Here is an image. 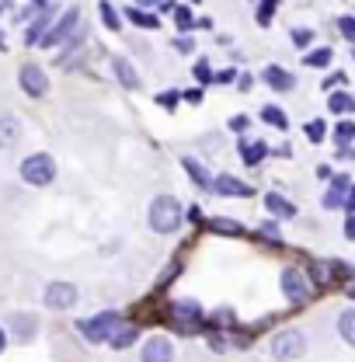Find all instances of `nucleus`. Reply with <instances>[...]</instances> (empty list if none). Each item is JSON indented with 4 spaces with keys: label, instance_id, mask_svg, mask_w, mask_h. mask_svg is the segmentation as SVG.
<instances>
[{
    "label": "nucleus",
    "instance_id": "1",
    "mask_svg": "<svg viewBox=\"0 0 355 362\" xmlns=\"http://www.w3.org/2000/svg\"><path fill=\"white\" fill-rule=\"evenodd\" d=\"M181 202H178L175 195H157L153 202H150V230L153 233H175L178 226H181Z\"/></svg>",
    "mask_w": 355,
    "mask_h": 362
},
{
    "label": "nucleus",
    "instance_id": "2",
    "mask_svg": "<svg viewBox=\"0 0 355 362\" xmlns=\"http://www.w3.org/2000/svg\"><path fill=\"white\" fill-rule=\"evenodd\" d=\"M119 324H122L119 310H101V314L88 317V320H77V331H81L88 341L101 345V341H108V338H112V331H115Z\"/></svg>",
    "mask_w": 355,
    "mask_h": 362
},
{
    "label": "nucleus",
    "instance_id": "3",
    "mask_svg": "<svg viewBox=\"0 0 355 362\" xmlns=\"http://www.w3.org/2000/svg\"><path fill=\"white\" fill-rule=\"evenodd\" d=\"M21 178L28 181V185H35V188L52 185V178H56L52 157H49V153H32V157H25V160H21Z\"/></svg>",
    "mask_w": 355,
    "mask_h": 362
},
{
    "label": "nucleus",
    "instance_id": "4",
    "mask_svg": "<svg viewBox=\"0 0 355 362\" xmlns=\"http://www.w3.org/2000/svg\"><path fill=\"white\" fill-rule=\"evenodd\" d=\"M307 352V338H303V331H279L275 338H272V356L279 362H293L300 359Z\"/></svg>",
    "mask_w": 355,
    "mask_h": 362
},
{
    "label": "nucleus",
    "instance_id": "5",
    "mask_svg": "<svg viewBox=\"0 0 355 362\" xmlns=\"http://www.w3.org/2000/svg\"><path fill=\"white\" fill-rule=\"evenodd\" d=\"M77 300H81V293H77V286L74 282H63V279H56V282H49L42 293V303L49 310H74L77 307Z\"/></svg>",
    "mask_w": 355,
    "mask_h": 362
},
{
    "label": "nucleus",
    "instance_id": "6",
    "mask_svg": "<svg viewBox=\"0 0 355 362\" xmlns=\"http://www.w3.org/2000/svg\"><path fill=\"white\" fill-rule=\"evenodd\" d=\"M282 293H286V300H289V303H296V307H300V303H307V300H310V293H313L310 279H307L300 269H286L282 272Z\"/></svg>",
    "mask_w": 355,
    "mask_h": 362
},
{
    "label": "nucleus",
    "instance_id": "7",
    "mask_svg": "<svg viewBox=\"0 0 355 362\" xmlns=\"http://www.w3.org/2000/svg\"><path fill=\"white\" fill-rule=\"evenodd\" d=\"M139 362H175V345H171V338H164V334L146 338L143 349H139Z\"/></svg>",
    "mask_w": 355,
    "mask_h": 362
},
{
    "label": "nucleus",
    "instance_id": "8",
    "mask_svg": "<svg viewBox=\"0 0 355 362\" xmlns=\"http://www.w3.org/2000/svg\"><path fill=\"white\" fill-rule=\"evenodd\" d=\"M77 25H81V11H66L63 18H59V25H52L49 32L42 35V45H59L66 42L74 32H77Z\"/></svg>",
    "mask_w": 355,
    "mask_h": 362
},
{
    "label": "nucleus",
    "instance_id": "9",
    "mask_svg": "<svg viewBox=\"0 0 355 362\" xmlns=\"http://www.w3.org/2000/svg\"><path fill=\"white\" fill-rule=\"evenodd\" d=\"M18 84L25 88V94H32V98H42L45 88H49V81H45V70H42V66H35V63L21 66V74H18Z\"/></svg>",
    "mask_w": 355,
    "mask_h": 362
},
{
    "label": "nucleus",
    "instance_id": "10",
    "mask_svg": "<svg viewBox=\"0 0 355 362\" xmlns=\"http://www.w3.org/2000/svg\"><path fill=\"white\" fill-rule=\"evenodd\" d=\"M7 327H11V334H14L18 341H32V338L39 334V320L32 314H14L7 320Z\"/></svg>",
    "mask_w": 355,
    "mask_h": 362
},
{
    "label": "nucleus",
    "instance_id": "11",
    "mask_svg": "<svg viewBox=\"0 0 355 362\" xmlns=\"http://www.w3.org/2000/svg\"><path fill=\"white\" fill-rule=\"evenodd\" d=\"M213 188H216L220 195H230V199H248V195H251V185H248V181H237L233 175L213 178Z\"/></svg>",
    "mask_w": 355,
    "mask_h": 362
},
{
    "label": "nucleus",
    "instance_id": "12",
    "mask_svg": "<svg viewBox=\"0 0 355 362\" xmlns=\"http://www.w3.org/2000/svg\"><path fill=\"white\" fill-rule=\"evenodd\" d=\"M171 317L188 327V324L202 320V307H199V300H178V303H171Z\"/></svg>",
    "mask_w": 355,
    "mask_h": 362
},
{
    "label": "nucleus",
    "instance_id": "13",
    "mask_svg": "<svg viewBox=\"0 0 355 362\" xmlns=\"http://www.w3.org/2000/svg\"><path fill=\"white\" fill-rule=\"evenodd\" d=\"M136 338H139V327H136V324H126V320H122V324H119V327L112 331L108 345L122 352V349H129V345H136Z\"/></svg>",
    "mask_w": 355,
    "mask_h": 362
},
{
    "label": "nucleus",
    "instance_id": "14",
    "mask_svg": "<svg viewBox=\"0 0 355 362\" xmlns=\"http://www.w3.org/2000/svg\"><path fill=\"white\" fill-rule=\"evenodd\" d=\"M349 192H352V181L345 178V175H338V178H334V185H331V192L324 195V206H327V209L345 206V195H349Z\"/></svg>",
    "mask_w": 355,
    "mask_h": 362
},
{
    "label": "nucleus",
    "instance_id": "15",
    "mask_svg": "<svg viewBox=\"0 0 355 362\" xmlns=\"http://www.w3.org/2000/svg\"><path fill=\"white\" fill-rule=\"evenodd\" d=\"M265 206L272 209V216H279V220H293V216H296V206H293L289 199L275 195V192H268L265 195Z\"/></svg>",
    "mask_w": 355,
    "mask_h": 362
},
{
    "label": "nucleus",
    "instance_id": "16",
    "mask_svg": "<svg viewBox=\"0 0 355 362\" xmlns=\"http://www.w3.org/2000/svg\"><path fill=\"white\" fill-rule=\"evenodd\" d=\"M18 136H21L18 119H14V115H0V146H4V150H11V146L18 143Z\"/></svg>",
    "mask_w": 355,
    "mask_h": 362
},
{
    "label": "nucleus",
    "instance_id": "17",
    "mask_svg": "<svg viewBox=\"0 0 355 362\" xmlns=\"http://www.w3.org/2000/svg\"><path fill=\"white\" fill-rule=\"evenodd\" d=\"M262 77H265V84H268V88H275V90H289L293 84H296V81H293V74H286L282 66H268V70L262 74Z\"/></svg>",
    "mask_w": 355,
    "mask_h": 362
},
{
    "label": "nucleus",
    "instance_id": "18",
    "mask_svg": "<svg viewBox=\"0 0 355 362\" xmlns=\"http://www.w3.org/2000/svg\"><path fill=\"white\" fill-rule=\"evenodd\" d=\"M181 164H185V171L192 175V181H195V185H202V188H209V185H213V178H209V171H206V168H202L199 160H192V157H185Z\"/></svg>",
    "mask_w": 355,
    "mask_h": 362
},
{
    "label": "nucleus",
    "instance_id": "19",
    "mask_svg": "<svg viewBox=\"0 0 355 362\" xmlns=\"http://www.w3.org/2000/svg\"><path fill=\"white\" fill-rule=\"evenodd\" d=\"M265 153H268L265 143H240V160L244 164H262Z\"/></svg>",
    "mask_w": 355,
    "mask_h": 362
},
{
    "label": "nucleus",
    "instance_id": "20",
    "mask_svg": "<svg viewBox=\"0 0 355 362\" xmlns=\"http://www.w3.org/2000/svg\"><path fill=\"white\" fill-rule=\"evenodd\" d=\"M115 74H119V81H122L126 88H139V77L133 74V63H129V59L119 56V59H115Z\"/></svg>",
    "mask_w": 355,
    "mask_h": 362
},
{
    "label": "nucleus",
    "instance_id": "21",
    "mask_svg": "<svg viewBox=\"0 0 355 362\" xmlns=\"http://www.w3.org/2000/svg\"><path fill=\"white\" fill-rule=\"evenodd\" d=\"M327 105H331V112H338V115H349V112H355V98H349L345 90L331 94V98H327Z\"/></svg>",
    "mask_w": 355,
    "mask_h": 362
},
{
    "label": "nucleus",
    "instance_id": "22",
    "mask_svg": "<svg viewBox=\"0 0 355 362\" xmlns=\"http://www.w3.org/2000/svg\"><path fill=\"white\" fill-rule=\"evenodd\" d=\"M338 334L355 349V310H345V314L338 317Z\"/></svg>",
    "mask_w": 355,
    "mask_h": 362
},
{
    "label": "nucleus",
    "instance_id": "23",
    "mask_svg": "<svg viewBox=\"0 0 355 362\" xmlns=\"http://www.w3.org/2000/svg\"><path fill=\"white\" fill-rule=\"evenodd\" d=\"M209 226H213L216 233H226V237H240V233H244V226L237 223V220H226V216H216Z\"/></svg>",
    "mask_w": 355,
    "mask_h": 362
},
{
    "label": "nucleus",
    "instance_id": "24",
    "mask_svg": "<svg viewBox=\"0 0 355 362\" xmlns=\"http://www.w3.org/2000/svg\"><path fill=\"white\" fill-rule=\"evenodd\" d=\"M262 119H265L268 126H275V129H286V126H289V122H286V112H282V108H275V105L262 108Z\"/></svg>",
    "mask_w": 355,
    "mask_h": 362
},
{
    "label": "nucleus",
    "instance_id": "25",
    "mask_svg": "<svg viewBox=\"0 0 355 362\" xmlns=\"http://www.w3.org/2000/svg\"><path fill=\"white\" fill-rule=\"evenodd\" d=\"M126 18H129L133 25H139V28H157V18H153V14H146V11L129 7V11H126Z\"/></svg>",
    "mask_w": 355,
    "mask_h": 362
},
{
    "label": "nucleus",
    "instance_id": "26",
    "mask_svg": "<svg viewBox=\"0 0 355 362\" xmlns=\"http://www.w3.org/2000/svg\"><path fill=\"white\" fill-rule=\"evenodd\" d=\"M98 7H101V21H105V25H108V28H112V32H115V28H119V25H122V21H119V11H115V7H112V4H108V0H101V4H98Z\"/></svg>",
    "mask_w": 355,
    "mask_h": 362
},
{
    "label": "nucleus",
    "instance_id": "27",
    "mask_svg": "<svg viewBox=\"0 0 355 362\" xmlns=\"http://www.w3.org/2000/svg\"><path fill=\"white\" fill-rule=\"evenodd\" d=\"M307 66H327L331 63V49H317V52H307V59H303Z\"/></svg>",
    "mask_w": 355,
    "mask_h": 362
},
{
    "label": "nucleus",
    "instance_id": "28",
    "mask_svg": "<svg viewBox=\"0 0 355 362\" xmlns=\"http://www.w3.org/2000/svg\"><path fill=\"white\" fill-rule=\"evenodd\" d=\"M307 136H310L313 143H320V139H324V122H320V119L307 122Z\"/></svg>",
    "mask_w": 355,
    "mask_h": 362
},
{
    "label": "nucleus",
    "instance_id": "29",
    "mask_svg": "<svg viewBox=\"0 0 355 362\" xmlns=\"http://www.w3.org/2000/svg\"><path fill=\"white\" fill-rule=\"evenodd\" d=\"M334 136H338V143H349L355 136V122H342V126L334 129Z\"/></svg>",
    "mask_w": 355,
    "mask_h": 362
},
{
    "label": "nucleus",
    "instance_id": "30",
    "mask_svg": "<svg viewBox=\"0 0 355 362\" xmlns=\"http://www.w3.org/2000/svg\"><path fill=\"white\" fill-rule=\"evenodd\" d=\"M338 28H342V35H345V39H352L355 42V18H342V21H338Z\"/></svg>",
    "mask_w": 355,
    "mask_h": 362
},
{
    "label": "nucleus",
    "instance_id": "31",
    "mask_svg": "<svg viewBox=\"0 0 355 362\" xmlns=\"http://www.w3.org/2000/svg\"><path fill=\"white\" fill-rule=\"evenodd\" d=\"M272 11H275V0H265V4H262V11H258V21H262V25L272 21Z\"/></svg>",
    "mask_w": 355,
    "mask_h": 362
},
{
    "label": "nucleus",
    "instance_id": "32",
    "mask_svg": "<svg viewBox=\"0 0 355 362\" xmlns=\"http://www.w3.org/2000/svg\"><path fill=\"white\" fill-rule=\"evenodd\" d=\"M178 28H192V11H188V7L178 11Z\"/></svg>",
    "mask_w": 355,
    "mask_h": 362
},
{
    "label": "nucleus",
    "instance_id": "33",
    "mask_svg": "<svg viewBox=\"0 0 355 362\" xmlns=\"http://www.w3.org/2000/svg\"><path fill=\"white\" fill-rule=\"evenodd\" d=\"M248 126H251V122H248L244 115H233V119H230V129H233V133H244Z\"/></svg>",
    "mask_w": 355,
    "mask_h": 362
},
{
    "label": "nucleus",
    "instance_id": "34",
    "mask_svg": "<svg viewBox=\"0 0 355 362\" xmlns=\"http://www.w3.org/2000/svg\"><path fill=\"white\" fill-rule=\"evenodd\" d=\"M293 39H296V45H307L313 39V32H307V28H296V32H293Z\"/></svg>",
    "mask_w": 355,
    "mask_h": 362
},
{
    "label": "nucleus",
    "instance_id": "35",
    "mask_svg": "<svg viewBox=\"0 0 355 362\" xmlns=\"http://www.w3.org/2000/svg\"><path fill=\"white\" fill-rule=\"evenodd\" d=\"M157 101L171 108V105H175V101H178V90H164V94H157Z\"/></svg>",
    "mask_w": 355,
    "mask_h": 362
},
{
    "label": "nucleus",
    "instance_id": "36",
    "mask_svg": "<svg viewBox=\"0 0 355 362\" xmlns=\"http://www.w3.org/2000/svg\"><path fill=\"white\" fill-rule=\"evenodd\" d=\"M262 233H265L268 240H279V226L275 223H262Z\"/></svg>",
    "mask_w": 355,
    "mask_h": 362
},
{
    "label": "nucleus",
    "instance_id": "37",
    "mask_svg": "<svg viewBox=\"0 0 355 362\" xmlns=\"http://www.w3.org/2000/svg\"><path fill=\"white\" fill-rule=\"evenodd\" d=\"M195 77H199V81H209V77H213V74H209V63H199V66H195Z\"/></svg>",
    "mask_w": 355,
    "mask_h": 362
},
{
    "label": "nucleus",
    "instance_id": "38",
    "mask_svg": "<svg viewBox=\"0 0 355 362\" xmlns=\"http://www.w3.org/2000/svg\"><path fill=\"white\" fill-rule=\"evenodd\" d=\"M209 345H213V352H226V341H223V334H213V338H209Z\"/></svg>",
    "mask_w": 355,
    "mask_h": 362
},
{
    "label": "nucleus",
    "instance_id": "39",
    "mask_svg": "<svg viewBox=\"0 0 355 362\" xmlns=\"http://www.w3.org/2000/svg\"><path fill=\"white\" fill-rule=\"evenodd\" d=\"M185 101H192V105H199V101H202V90H188V94H185Z\"/></svg>",
    "mask_w": 355,
    "mask_h": 362
},
{
    "label": "nucleus",
    "instance_id": "40",
    "mask_svg": "<svg viewBox=\"0 0 355 362\" xmlns=\"http://www.w3.org/2000/svg\"><path fill=\"white\" fill-rule=\"evenodd\" d=\"M345 237H352L355 240V216H349V223H345Z\"/></svg>",
    "mask_w": 355,
    "mask_h": 362
},
{
    "label": "nucleus",
    "instance_id": "41",
    "mask_svg": "<svg viewBox=\"0 0 355 362\" xmlns=\"http://www.w3.org/2000/svg\"><path fill=\"white\" fill-rule=\"evenodd\" d=\"M4 349H7V327L0 324V352H4Z\"/></svg>",
    "mask_w": 355,
    "mask_h": 362
},
{
    "label": "nucleus",
    "instance_id": "42",
    "mask_svg": "<svg viewBox=\"0 0 355 362\" xmlns=\"http://www.w3.org/2000/svg\"><path fill=\"white\" fill-rule=\"evenodd\" d=\"M345 209H355V188L349 192V195H345Z\"/></svg>",
    "mask_w": 355,
    "mask_h": 362
},
{
    "label": "nucleus",
    "instance_id": "43",
    "mask_svg": "<svg viewBox=\"0 0 355 362\" xmlns=\"http://www.w3.org/2000/svg\"><path fill=\"white\" fill-rule=\"evenodd\" d=\"M349 296H352V300H355V286H349Z\"/></svg>",
    "mask_w": 355,
    "mask_h": 362
},
{
    "label": "nucleus",
    "instance_id": "44",
    "mask_svg": "<svg viewBox=\"0 0 355 362\" xmlns=\"http://www.w3.org/2000/svg\"><path fill=\"white\" fill-rule=\"evenodd\" d=\"M139 4H150V0H139Z\"/></svg>",
    "mask_w": 355,
    "mask_h": 362
},
{
    "label": "nucleus",
    "instance_id": "45",
    "mask_svg": "<svg viewBox=\"0 0 355 362\" xmlns=\"http://www.w3.org/2000/svg\"><path fill=\"white\" fill-rule=\"evenodd\" d=\"M352 275H355V269H352Z\"/></svg>",
    "mask_w": 355,
    "mask_h": 362
}]
</instances>
